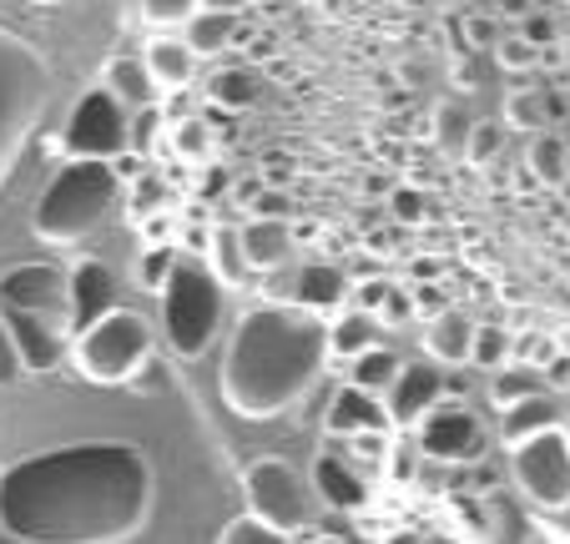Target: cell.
I'll list each match as a JSON object with an SVG mask.
<instances>
[{"mask_svg":"<svg viewBox=\"0 0 570 544\" xmlns=\"http://www.w3.org/2000/svg\"><path fill=\"white\" fill-rule=\"evenodd\" d=\"M151 504V464L127 438H76L0 469V534L16 544H127Z\"/></svg>","mask_w":570,"mask_h":544,"instance_id":"1","label":"cell"},{"mask_svg":"<svg viewBox=\"0 0 570 544\" xmlns=\"http://www.w3.org/2000/svg\"><path fill=\"white\" fill-rule=\"evenodd\" d=\"M328 368V323L293 303H263L237 318L223 353V404L243 418H278Z\"/></svg>","mask_w":570,"mask_h":544,"instance_id":"2","label":"cell"},{"mask_svg":"<svg viewBox=\"0 0 570 544\" xmlns=\"http://www.w3.org/2000/svg\"><path fill=\"white\" fill-rule=\"evenodd\" d=\"M121 177L111 161H61L36 202V237L51 247H71L97 233V222L117 207Z\"/></svg>","mask_w":570,"mask_h":544,"instance_id":"3","label":"cell"},{"mask_svg":"<svg viewBox=\"0 0 570 544\" xmlns=\"http://www.w3.org/2000/svg\"><path fill=\"white\" fill-rule=\"evenodd\" d=\"M157 298H161V333H167L173 353L187 363L203 358L217 338V323H223V283L213 278V267L197 253H177Z\"/></svg>","mask_w":570,"mask_h":544,"instance_id":"4","label":"cell"},{"mask_svg":"<svg viewBox=\"0 0 570 544\" xmlns=\"http://www.w3.org/2000/svg\"><path fill=\"white\" fill-rule=\"evenodd\" d=\"M46 101H51V66L41 61L36 46L0 26V187L41 121Z\"/></svg>","mask_w":570,"mask_h":544,"instance_id":"5","label":"cell"},{"mask_svg":"<svg viewBox=\"0 0 570 544\" xmlns=\"http://www.w3.org/2000/svg\"><path fill=\"white\" fill-rule=\"evenodd\" d=\"M151 358V323L131 308L101 313L71 338V363L87 384H131Z\"/></svg>","mask_w":570,"mask_h":544,"instance_id":"6","label":"cell"},{"mask_svg":"<svg viewBox=\"0 0 570 544\" xmlns=\"http://www.w3.org/2000/svg\"><path fill=\"white\" fill-rule=\"evenodd\" d=\"M51 151H61L66 161H117L131 151V111L111 97L107 86H87L76 97L71 117H66L61 137L51 141Z\"/></svg>","mask_w":570,"mask_h":544,"instance_id":"7","label":"cell"},{"mask_svg":"<svg viewBox=\"0 0 570 544\" xmlns=\"http://www.w3.org/2000/svg\"><path fill=\"white\" fill-rule=\"evenodd\" d=\"M510 474L515 489L535 510H570V434L566 424L540 428V434L510 444Z\"/></svg>","mask_w":570,"mask_h":544,"instance_id":"8","label":"cell"},{"mask_svg":"<svg viewBox=\"0 0 570 544\" xmlns=\"http://www.w3.org/2000/svg\"><path fill=\"white\" fill-rule=\"evenodd\" d=\"M243 500H248L253 520L273 524L278 534H298L303 524H308V494H303V479L293 464L283 459H253L248 469H243Z\"/></svg>","mask_w":570,"mask_h":544,"instance_id":"9","label":"cell"},{"mask_svg":"<svg viewBox=\"0 0 570 544\" xmlns=\"http://www.w3.org/2000/svg\"><path fill=\"white\" fill-rule=\"evenodd\" d=\"M414 434H420V448L430 454V459L440 464H460V459H474V448H480V418L470 414L464 404H434L430 414L414 424Z\"/></svg>","mask_w":570,"mask_h":544,"instance_id":"10","label":"cell"},{"mask_svg":"<svg viewBox=\"0 0 570 544\" xmlns=\"http://www.w3.org/2000/svg\"><path fill=\"white\" fill-rule=\"evenodd\" d=\"M66 298V273L51 263H21L0 278V308L36 313V318L56 323V303Z\"/></svg>","mask_w":570,"mask_h":544,"instance_id":"11","label":"cell"},{"mask_svg":"<svg viewBox=\"0 0 570 544\" xmlns=\"http://www.w3.org/2000/svg\"><path fill=\"white\" fill-rule=\"evenodd\" d=\"M434 404H444V374L434 363H404L384 394L389 424H399V428H414Z\"/></svg>","mask_w":570,"mask_h":544,"instance_id":"12","label":"cell"},{"mask_svg":"<svg viewBox=\"0 0 570 544\" xmlns=\"http://www.w3.org/2000/svg\"><path fill=\"white\" fill-rule=\"evenodd\" d=\"M66 303H71V318H66V333H81L101 318V313L117 308V278H111V267L87 257V263H76L66 273Z\"/></svg>","mask_w":570,"mask_h":544,"instance_id":"13","label":"cell"},{"mask_svg":"<svg viewBox=\"0 0 570 544\" xmlns=\"http://www.w3.org/2000/svg\"><path fill=\"white\" fill-rule=\"evenodd\" d=\"M0 323H6L16 353H21V368H26V374H46V368H56V358H61V333H56L51 318L0 308Z\"/></svg>","mask_w":570,"mask_h":544,"instance_id":"14","label":"cell"},{"mask_svg":"<svg viewBox=\"0 0 570 544\" xmlns=\"http://www.w3.org/2000/svg\"><path fill=\"white\" fill-rule=\"evenodd\" d=\"M323 428L334 438H358V434H384L389 428V408L379 394H364V388L344 384L334 394V404H328V418H323Z\"/></svg>","mask_w":570,"mask_h":544,"instance_id":"15","label":"cell"},{"mask_svg":"<svg viewBox=\"0 0 570 544\" xmlns=\"http://www.w3.org/2000/svg\"><path fill=\"white\" fill-rule=\"evenodd\" d=\"M348 293H354V283L344 278L338 263H303L288 288V303L293 308H308V313H328V308H344Z\"/></svg>","mask_w":570,"mask_h":544,"instance_id":"16","label":"cell"},{"mask_svg":"<svg viewBox=\"0 0 570 544\" xmlns=\"http://www.w3.org/2000/svg\"><path fill=\"white\" fill-rule=\"evenodd\" d=\"M141 66H147L151 86H157V97L167 91V97H177V91H187L197 76V56L183 46V36H151L147 51H141Z\"/></svg>","mask_w":570,"mask_h":544,"instance_id":"17","label":"cell"},{"mask_svg":"<svg viewBox=\"0 0 570 544\" xmlns=\"http://www.w3.org/2000/svg\"><path fill=\"white\" fill-rule=\"evenodd\" d=\"M237 247H243L248 273L253 267H258V273H273V267L293 253V233H288V222H273V217H248V222L237 227Z\"/></svg>","mask_w":570,"mask_h":544,"instance_id":"18","label":"cell"},{"mask_svg":"<svg viewBox=\"0 0 570 544\" xmlns=\"http://www.w3.org/2000/svg\"><path fill=\"white\" fill-rule=\"evenodd\" d=\"M313 489L323 494V504H328V510H364V504H368V484L354 474V464L338 459L334 448L313 459Z\"/></svg>","mask_w":570,"mask_h":544,"instance_id":"19","label":"cell"},{"mask_svg":"<svg viewBox=\"0 0 570 544\" xmlns=\"http://www.w3.org/2000/svg\"><path fill=\"white\" fill-rule=\"evenodd\" d=\"M525 514L505 500V494H484L480 514H474V544H525Z\"/></svg>","mask_w":570,"mask_h":544,"instance_id":"20","label":"cell"},{"mask_svg":"<svg viewBox=\"0 0 570 544\" xmlns=\"http://www.w3.org/2000/svg\"><path fill=\"white\" fill-rule=\"evenodd\" d=\"M470 338H474L470 313L444 308V313H434V318H430L424 348H430V358H434V363H470Z\"/></svg>","mask_w":570,"mask_h":544,"instance_id":"21","label":"cell"},{"mask_svg":"<svg viewBox=\"0 0 570 544\" xmlns=\"http://www.w3.org/2000/svg\"><path fill=\"white\" fill-rule=\"evenodd\" d=\"M101 86H107V91H111V97H117L127 111L157 107V86H151L147 66H141L137 56H117V61H107V71H101Z\"/></svg>","mask_w":570,"mask_h":544,"instance_id":"22","label":"cell"},{"mask_svg":"<svg viewBox=\"0 0 570 544\" xmlns=\"http://www.w3.org/2000/svg\"><path fill=\"white\" fill-rule=\"evenodd\" d=\"M379 348V318L374 313H358V308H344L334 323H328V358H348L354 363L358 353Z\"/></svg>","mask_w":570,"mask_h":544,"instance_id":"23","label":"cell"},{"mask_svg":"<svg viewBox=\"0 0 570 544\" xmlns=\"http://www.w3.org/2000/svg\"><path fill=\"white\" fill-rule=\"evenodd\" d=\"M556 424H560V404L550 394L520 398V404L500 408V438H505V444H520V438L540 434V428H556Z\"/></svg>","mask_w":570,"mask_h":544,"instance_id":"24","label":"cell"},{"mask_svg":"<svg viewBox=\"0 0 570 544\" xmlns=\"http://www.w3.org/2000/svg\"><path fill=\"white\" fill-rule=\"evenodd\" d=\"M207 267H213V278L223 283V288H237V283H248V263H243V247H237V222H213V233H207Z\"/></svg>","mask_w":570,"mask_h":544,"instance_id":"25","label":"cell"},{"mask_svg":"<svg viewBox=\"0 0 570 544\" xmlns=\"http://www.w3.org/2000/svg\"><path fill=\"white\" fill-rule=\"evenodd\" d=\"M258 91H263V81L248 66H217L207 76V101H217L223 111H248L258 101Z\"/></svg>","mask_w":570,"mask_h":544,"instance_id":"26","label":"cell"},{"mask_svg":"<svg viewBox=\"0 0 570 544\" xmlns=\"http://www.w3.org/2000/svg\"><path fill=\"white\" fill-rule=\"evenodd\" d=\"M183 46L203 61V56H217L227 41H233V16H223V11H197V16H187L183 26Z\"/></svg>","mask_w":570,"mask_h":544,"instance_id":"27","label":"cell"},{"mask_svg":"<svg viewBox=\"0 0 570 544\" xmlns=\"http://www.w3.org/2000/svg\"><path fill=\"white\" fill-rule=\"evenodd\" d=\"M167 151L177 161H193V167H207L213 161V127L203 117H183L167 127Z\"/></svg>","mask_w":570,"mask_h":544,"instance_id":"28","label":"cell"},{"mask_svg":"<svg viewBox=\"0 0 570 544\" xmlns=\"http://www.w3.org/2000/svg\"><path fill=\"white\" fill-rule=\"evenodd\" d=\"M399 368H404V363H399L389 348H368V353H358V358H354V368H348V384L364 388V394H379V398H384Z\"/></svg>","mask_w":570,"mask_h":544,"instance_id":"29","label":"cell"},{"mask_svg":"<svg viewBox=\"0 0 570 544\" xmlns=\"http://www.w3.org/2000/svg\"><path fill=\"white\" fill-rule=\"evenodd\" d=\"M540 394V368L535 363H500L495 384H490V398H495L500 408L520 404V398H535Z\"/></svg>","mask_w":570,"mask_h":544,"instance_id":"30","label":"cell"},{"mask_svg":"<svg viewBox=\"0 0 570 544\" xmlns=\"http://www.w3.org/2000/svg\"><path fill=\"white\" fill-rule=\"evenodd\" d=\"M550 117H556V107H550L540 91H510L505 97V127H515V131H546L550 127Z\"/></svg>","mask_w":570,"mask_h":544,"instance_id":"31","label":"cell"},{"mask_svg":"<svg viewBox=\"0 0 570 544\" xmlns=\"http://www.w3.org/2000/svg\"><path fill=\"white\" fill-rule=\"evenodd\" d=\"M510 358V333L500 323H474V338H470V363L480 368H500Z\"/></svg>","mask_w":570,"mask_h":544,"instance_id":"32","label":"cell"},{"mask_svg":"<svg viewBox=\"0 0 570 544\" xmlns=\"http://www.w3.org/2000/svg\"><path fill=\"white\" fill-rule=\"evenodd\" d=\"M566 161H570V151H566V141L560 137L540 131V137L530 141V171H535L540 181H560L566 177Z\"/></svg>","mask_w":570,"mask_h":544,"instance_id":"33","label":"cell"},{"mask_svg":"<svg viewBox=\"0 0 570 544\" xmlns=\"http://www.w3.org/2000/svg\"><path fill=\"white\" fill-rule=\"evenodd\" d=\"M217 544H293V540H288V534H278L273 524L253 520V514H237V520H227V524H223Z\"/></svg>","mask_w":570,"mask_h":544,"instance_id":"34","label":"cell"},{"mask_svg":"<svg viewBox=\"0 0 570 544\" xmlns=\"http://www.w3.org/2000/svg\"><path fill=\"white\" fill-rule=\"evenodd\" d=\"M500 141H505L500 121H470V137H464V161H470V167H490V161L500 157Z\"/></svg>","mask_w":570,"mask_h":544,"instance_id":"35","label":"cell"},{"mask_svg":"<svg viewBox=\"0 0 570 544\" xmlns=\"http://www.w3.org/2000/svg\"><path fill=\"white\" fill-rule=\"evenodd\" d=\"M464 137H470V117H464L454 101H440L434 107V141L444 151H464Z\"/></svg>","mask_w":570,"mask_h":544,"instance_id":"36","label":"cell"},{"mask_svg":"<svg viewBox=\"0 0 570 544\" xmlns=\"http://www.w3.org/2000/svg\"><path fill=\"white\" fill-rule=\"evenodd\" d=\"M203 11V0H141V21L167 31V26H183L187 16Z\"/></svg>","mask_w":570,"mask_h":544,"instance_id":"37","label":"cell"},{"mask_svg":"<svg viewBox=\"0 0 570 544\" xmlns=\"http://www.w3.org/2000/svg\"><path fill=\"white\" fill-rule=\"evenodd\" d=\"M177 253H183V247L177 243H157V247H147V253H141V283H147L151 293L161 288V283H167V273H173V263H177Z\"/></svg>","mask_w":570,"mask_h":544,"instance_id":"38","label":"cell"},{"mask_svg":"<svg viewBox=\"0 0 570 544\" xmlns=\"http://www.w3.org/2000/svg\"><path fill=\"white\" fill-rule=\"evenodd\" d=\"M495 61H500V71L525 76V71H535V66H540V51H535L530 41H520V36H500Z\"/></svg>","mask_w":570,"mask_h":544,"instance_id":"39","label":"cell"},{"mask_svg":"<svg viewBox=\"0 0 570 544\" xmlns=\"http://www.w3.org/2000/svg\"><path fill=\"white\" fill-rule=\"evenodd\" d=\"M161 127H167V111H161V107H141V111H131V147H137V157H141V151L157 147Z\"/></svg>","mask_w":570,"mask_h":544,"instance_id":"40","label":"cell"},{"mask_svg":"<svg viewBox=\"0 0 570 544\" xmlns=\"http://www.w3.org/2000/svg\"><path fill=\"white\" fill-rule=\"evenodd\" d=\"M460 31H464V46H470V51H495L500 46V21L495 16H464L460 21Z\"/></svg>","mask_w":570,"mask_h":544,"instance_id":"41","label":"cell"},{"mask_svg":"<svg viewBox=\"0 0 570 544\" xmlns=\"http://www.w3.org/2000/svg\"><path fill=\"white\" fill-rule=\"evenodd\" d=\"M520 41H530L535 51H546V46H556V41H560V26L550 21L546 11H530L525 21H520Z\"/></svg>","mask_w":570,"mask_h":544,"instance_id":"42","label":"cell"},{"mask_svg":"<svg viewBox=\"0 0 570 544\" xmlns=\"http://www.w3.org/2000/svg\"><path fill=\"white\" fill-rule=\"evenodd\" d=\"M389 288H394V283L368 278V283H358V288L348 293V298H354V308H358V313H379V308H384V298H389Z\"/></svg>","mask_w":570,"mask_h":544,"instance_id":"43","label":"cell"},{"mask_svg":"<svg viewBox=\"0 0 570 544\" xmlns=\"http://www.w3.org/2000/svg\"><path fill=\"white\" fill-rule=\"evenodd\" d=\"M26 368H21V353H16V343H11V333H6V323H0V388L6 384H16Z\"/></svg>","mask_w":570,"mask_h":544,"instance_id":"44","label":"cell"},{"mask_svg":"<svg viewBox=\"0 0 570 544\" xmlns=\"http://www.w3.org/2000/svg\"><path fill=\"white\" fill-rule=\"evenodd\" d=\"M389 207H394L399 222H420V217H424V197L414 192V187H399V192L389 197Z\"/></svg>","mask_w":570,"mask_h":544,"instance_id":"45","label":"cell"},{"mask_svg":"<svg viewBox=\"0 0 570 544\" xmlns=\"http://www.w3.org/2000/svg\"><path fill=\"white\" fill-rule=\"evenodd\" d=\"M288 212H293V202H288L283 192H268V187H263L258 202H253V217H273V222H288Z\"/></svg>","mask_w":570,"mask_h":544,"instance_id":"46","label":"cell"},{"mask_svg":"<svg viewBox=\"0 0 570 544\" xmlns=\"http://www.w3.org/2000/svg\"><path fill=\"white\" fill-rule=\"evenodd\" d=\"M227 187H233V177H227L223 167H217V171L207 167V171H203V181H197V197H223Z\"/></svg>","mask_w":570,"mask_h":544,"instance_id":"47","label":"cell"},{"mask_svg":"<svg viewBox=\"0 0 570 544\" xmlns=\"http://www.w3.org/2000/svg\"><path fill=\"white\" fill-rule=\"evenodd\" d=\"M546 378H550L556 388H570V358H566V353H556V358L546 363Z\"/></svg>","mask_w":570,"mask_h":544,"instance_id":"48","label":"cell"},{"mask_svg":"<svg viewBox=\"0 0 570 544\" xmlns=\"http://www.w3.org/2000/svg\"><path fill=\"white\" fill-rule=\"evenodd\" d=\"M530 11H535V0H500V16H510V21H525Z\"/></svg>","mask_w":570,"mask_h":544,"instance_id":"49","label":"cell"},{"mask_svg":"<svg viewBox=\"0 0 570 544\" xmlns=\"http://www.w3.org/2000/svg\"><path fill=\"white\" fill-rule=\"evenodd\" d=\"M253 0H203V11H223V16H237V11H248Z\"/></svg>","mask_w":570,"mask_h":544,"instance_id":"50","label":"cell"},{"mask_svg":"<svg viewBox=\"0 0 570 544\" xmlns=\"http://www.w3.org/2000/svg\"><path fill=\"white\" fill-rule=\"evenodd\" d=\"M26 6H76V0H26Z\"/></svg>","mask_w":570,"mask_h":544,"instance_id":"51","label":"cell"},{"mask_svg":"<svg viewBox=\"0 0 570 544\" xmlns=\"http://www.w3.org/2000/svg\"><path fill=\"white\" fill-rule=\"evenodd\" d=\"M313 544H334V540H313Z\"/></svg>","mask_w":570,"mask_h":544,"instance_id":"52","label":"cell"},{"mask_svg":"<svg viewBox=\"0 0 570 544\" xmlns=\"http://www.w3.org/2000/svg\"><path fill=\"white\" fill-rule=\"evenodd\" d=\"M560 544H570V540H560Z\"/></svg>","mask_w":570,"mask_h":544,"instance_id":"53","label":"cell"},{"mask_svg":"<svg viewBox=\"0 0 570 544\" xmlns=\"http://www.w3.org/2000/svg\"><path fill=\"white\" fill-rule=\"evenodd\" d=\"M566 6H570V0H566Z\"/></svg>","mask_w":570,"mask_h":544,"instance_id":"54","label":"cell"}]
</instances>
